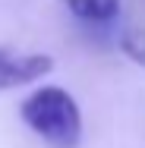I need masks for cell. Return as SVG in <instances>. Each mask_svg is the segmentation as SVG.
<instances>
[{"label":"cell","mask_w":145,"mask_h":148,"mask_svg":"<svg viewBox=\"0 0 145 148\" xmlns=\"http://www.w3.org/2000/svg\"><path fill=\"white\" fill-rule=\"evenodd\" d=\"M19 117L51 148H79L82 142V110H79L76 98L60 85L35 88L22 101Z\"/></svg>","instance_id":"1"},{"label":"cell","mask_w":145,"mask_h":148,"mask_svg":"<svg viewBox=\"0 0 145 148\" xmlns=\"http://www.w3.org/2000/svg\"><path fill=\"white\" fill-rule=\"evenodd\" d=\"M51 69H54V60L47 57V54L0 47V91L38 82V79H44Z\"/></svg>","instance_id":"2"},{"label":"cell","mask_w":145,"mask_h":148,"mask_svg":"<svg viewBox=\"0 0 145 148\" xmlns=\"http://www.w3.org/2000/svg\"><path fill=\"white\" fill-rule=\"evenodd\" d=\"M60 3L85 22H111L120 13V0H60Z\"/></svg>","instance_id":"3"}]
</instances>
